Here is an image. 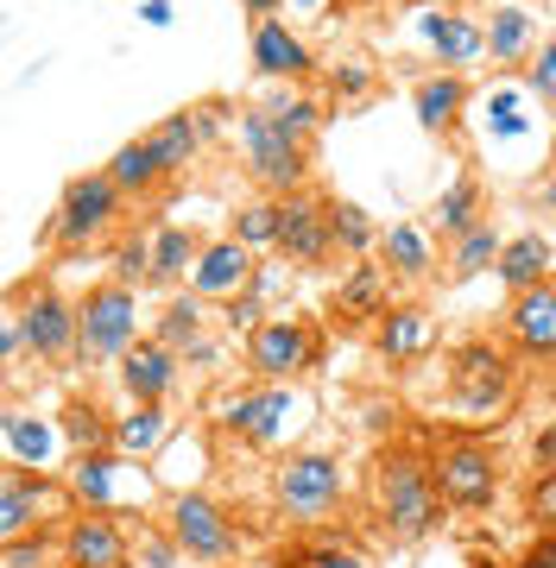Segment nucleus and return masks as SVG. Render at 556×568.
I'll return each instance as SVG.
<instances>
[{
	"label": "nucleus",
	"mask_w": 556,
	"mask_h": 568,
	"mask_svg": "<svg viewBox=\"0 0 556 568\" xmlns=\"http://www.w3.org/2000/svg\"><path fill=\"white\" fill-rule=\"evenodd\" d=\"M367 506H373V525L386 530L392 544L436 537L449 506H443V487H436L431 448H398V443L380 448L367 467Z\"/></svg>",
	"instance_id": "obj_1"
},
{
	"label": "nucleus",
	"mask_w": 556,
	"mask_h": 568,
	"mask_svg": "<svg viewBox=\"0 0 556 568\" xmlns=\"http://www.w3.org/2000/svg\"><path fill=\"white\" fill-rule=\"evenodd\" d=\"M431 467H436V487H443V506L455 518H487L499 506V487H506V474H499V455L474 429H436L431 443Z\"/></svg>",
	"instance_id": "obj_2"
},
{
	"label": "nucleus",
	"mask_w": 556,
	"mask_h": 568,
	"mask_svg": "<svg viewBox=\"0 0 556 568\" xmlns=\"http://www.w3.org/2000/svg\"><path fill=\"white\" fill-rule=\"evenodd\" d=\"M518 392V354L506 342H455L449 347V405L468 417V424H487V417H506Z\"/></svg>",
	"instance_id": "obj_3"
},
{
	"label": "nucleus",
	"mask_w": 556,
	"mask_h": 568,
	"mask_svg": "<svg viewBox=\"0 0 556 568\" xmlns=\"http://www.w3.org/2000/svg\"><path fill=\"white\" fill-rule=\"evenodd\" d=\"M310 424V392L291 386V379H266V386H241L222 405V436H234L253 455H272L285 448L297 429Z\"/></svg>",
	"instance_id": "obj_4"
},
{
	"label": "nucleus",
	"mask_w": 556,
	"mask_h": 568,
	"mask_svg": "<svg viewBox=\"0 0 556 568\" xmlns=\"http://www.w3.org/2000/svg\"><path fill=\"white\" fill-rule=\"evenodd\" d=\"M140 342V291L121 278L89 284L83 304H77V361L95 366H121L127 347Z\"/></svg>",
	"instance_id": "obj_5"
},
{
	"label": "nucleus",
	"mask_w": 556,
	"mask_h": 568,
	"mask_svg": "<svg viewBox=\"0 0 556 568\" xmlns=\"http://www.w3.org/2000/svg\"><path fill=\"white\" fill-rule=\"evenodd\" d=\"M272 499H279V511H285L291 525H323V518H335L342 499H348L342 455H330V448H297V455H285L279 474H272Z\"/></svg>",
	"instance_id": "obj_6"
},
{
	"label": "nucleus",
	"mask_w": 556,
	"mask_h": 568,
	"mask_svg": "<svg viewBox=\"0 0 556 568\" xmlns=\"http://www.w3.org/2000/svg\"><path fill=\"white\" fill-rule=\"evenodd\" d=\"M121 209L127 196L114 190V178L108 171H83V178H70L63 183V196L58 209H51V246L58 253H89V246H102L114 227H121Z\"/></svg>",
	"instance_id": "obj_7"
},
{
	"label": "nucleus",
	"mask_w": 556,
	"mask_h": 568,
	"mask_svg": "<svg viewBox=\"0 0 556 568\" xmlns=\"http://www.w3.org/2000/svg\"><path fill=\"white\" fill-rule=\"evenodd\" d=\"M77 511L70 487L51 480L44 467H0V544H20V537H39V530H63V518Z\"/></svg>",
	"instance_id": "obj_8"
},
{
	"label": "nucleus",
	"mask_w": 556,
	"mask_h": 568,
	"mask_svg": "<svg viewBox=\"0 0 556 568\" xmlns=\"http://www.w3.org/2000/svg\"><path fill=\"white\" fill-rule=\"evenodd\" d=\"M323 354H330V335H323V323L316 316H266V323L247 335V366L260 373V379H304V373H316L323 366Z\"/></svg>",
	"instance_id": "obj_9"
},
{
	"label": "nucleus",
	"mask_w": 556,
	"mask_h": 568,
	"mask_svg": "<svg viewBox=\"0 0 556 568\" xmlns=\"http://www.w3.org/2000/svg\"><path fill=\"white\" fill-rule=\"evenodd\" d=\"M234 133H241V159H247L260 196H297V190H310V145L285 140L260 108H247Z\"/></svg>",
	"instance_id": "obj_10"
},
{
	"label": "nucleus",
	"mask_w": 556,
	"mask_h": 568,
	"mask_svg": "<svg viewBox=\"0 0 556 568\" xmlns=\"http://www.w3.org/2000/svg\"><path fill=\"white\" fill-rule=\"evenodd\" d=\"M165 530H171V544L184 549V562H203V568L234 562V549H241V530L222 511V499L215 493H196V487L178 493L165 506Z\"/></svg>",
	"instance_id": "obj_11"
},
{
	"label": "nucleus",
	"mask_w": 556,
	"mask_h": 568,
	"mask_svg": "<svg viewBox=\"0 0 556 568\" xmlns=\"http://www.w3.org/2000/svg\"><path fill=\"white\" fill-rule=\"evenodd\" d=\"M13 316L26 328V347L39 366H70L77 361V304L63 297L58 284H20L13 291Z\"/></svg>",
	"instance_id": "obj_12"
},
{
	"label": "nucleus",
	"mask_w": 556,
	"mask_h": 568,
	"mask_svg": "<svg viewBox=\"0 0 556 568\" xmlns=\"http://www.w3.org/2000/svg\"><path fill=\"white\" fill-rule=\"evenodd\" d=\"M190 291H196L203 304H228V297H241V291H272V278L260 272V253H253L247 241L215 234V241H203V253H196Z\"/></svg>",
	"instance_id": "obj_13"
},
{
	"label": "nucleus",
	"mask_w": 556,
	"mask_h": 568,
	"mask_svg": "<svg viewBox=\"0 0 556 568\" xmlns=\"http://www.w3.org/2000/svg\"><path fill=\"white\" fill-rule=\"evenodd\" d=\"M279 260L297 265V272H323V265L335 260L330 196H316V190L285 196V215H279Z\"/></svg>",
	"instance_id": "obj_14"
},
{
	"label": "nucleus",
	"mask_w": 556,
	"mask_h": 568,
	"mask_svg": "<svg viewBox=\"0 0 556 568\" xmlns=\"http://www.w3.org/2000/svg\"><path fill=\"white\" fill-rule=\"evenodd\" d=\"M506 335L499 342L513 347L525 366H550L556 373V278L537 284V291H518L513 304H506Z\"/></svg>",
	"instance_id": "obj_15"
},
{
	"label": "nucleus",
	"mask_w": 556,
	"mask_h": 568,
	"mask_svg": "<svg viewBox=\"0 0 556 568\" xmlns=\"http://www.w3.org/2000/svg\"><path fill=\"white\" fill-rule=\"evenodd\" d=\"M443 328H436L431 304H392L380 323H373V354L392 366V373H412L417 361H431Z\"/></svg>",
	"instance_id": "obj_16"
},
{
	"label": "nucleus",
	"mask_w": 556,
	"mask_h": 568,
	"mask_svg": "<svg viewBox=\"0 0 556 568\" xmlns=\"http://www.w3.org/2000/svg\"><path fill=\"white\" fill-rule=\"evenodd\" d=\"M58 537H63V562L70 568H127L133 562V537L121 530L114 511H70Z\"/></svg>",
	"instance_id": "obj_17"
},
{
	"label": "nucleus",
	"mask_w": 556,
	"mask_h": 568,
	"mask_svg": "<svg viewBox=\"0 0 556 568\" xmlns=\"http://www.w3.org/2000/svg\"><path fill=\"white\" fill-rule=\"evenodd\" d=\"M63 487L77 499V511H121L127 499H145V493H127V455L121 448H83L70 474H63Z\"/></svg>",
	"instance_id": "obj_18"
},
{
	"label": "nucleus",
	"mask_w": 556,
	"mask_h": 568,
	"mask_svg": "<svg viewBox=\"0 0 556 568\" xmlns=\"http://www.w3.org/2000/svg\"><path fill=\"white\" fill-rule=\"evenodd\" d=\"M417 32H424V51L436 58V70H462L468 77V63L487 58V26L474 13H462V7H431L417 20Z\"/></svg>",
	"instance_id": "obj_19"
},
{
	"label": "nucleus",
	"mask_w": 556,
	"mask_h": 568,
	"mask_svg": "<svg viewBox=\"0 0 556 568\" xmlns=\"http://www.w3.org/2000/svg\"><path fill=\"white\" fill-rule=\"evenodd\" d=\"M392 310V272L380 260H348V278L330 291V316L342 328H373Z\"/></svg>",
	"instance_id": "obj_20"
},
{
	"label": "nucleus",
	"mask_w": 556,
	"mask_h": 568,
	"mask_svg": "<svg viewBox=\"0 0 556 568\" xmlns=\"http://www.w3.org/2000/svg\"><path fill=\"white\" fill-rule=\"evenodd\" d=\"M247 58H253V77H266V82H297V89H304V82L316 77V51H310L285 20L253 26L247 32Z\"/></svg>",
	"instance_id": "obj_21"
},
{
	"label": "nucleus",
	"mask_w": 556,
	"mask_h": 568,
	"mask_svg": "<svg viewBox=\"0 0 556 568\" xmlns=\"http://www.w3.org/2000/svg\"><path fill=\"white\" fill-rule=\"evenodd\" d=\"M178 366H184L178 347H165L159 335H140V342L127 347V361L114 366V373H121V392L133 398V405H165L171 386H178Z\"/></svg>",
	"instance_id": "obj_22"
},
{
	"label": "nucleus",
	"mask_w": 556,
	"mask_h": 568,
	"mask_svg": "<svg viewBox=\"0 0 556 568\" xmlns=\"http://www.w3.org/2000/svg\"><path fill=\"white\" fill-rule=\"evenodd\" d=\"M468 102H474V82L462 77V70H431V77L412 82L417 126H424L431 140H449L455 126H462V114H468Z\"/></svg>",
	"instance_id": "obj_23"
},
{
	"label": "nucleus",
	"mask_w": 556,
	"mask_h": 568,
	"mask_svg": "<svg viewBox=\"0 0 556 568\" xmlns=\"http://www.w3.org/2000/svg\"><path fill=\"white\" fill-rule=\"evenodd\" d=\"M537 44H544V32H537L532 7L506 0V7H494V13H487V58H494L506 77H525V63L537 58Z\"/></svg>",
	"instance_id": "obj_24"
},
{
	"label": "nucleus",
	"mask_w": 556,
	"mask_h": 568,
	"mask_svg": "<svg viewBox=\"0 0 556 568\" xmlns=\"http://www.w3.org/2000/svg\"><path fill=\"white\" fill-rule=\"evenodd\" d=\"M550 272H556L550 234H537V227H525V234H506V246H499V265H494V278H499V291H506V297L550 284Z\"/></svg>",
	"instance_id": "obj_25"
},
{
	"label": "nucleus",
	"mask_w": 556,
	"mask_h": 568,
	"mask_svg": "<svg viewBox=\"0 0 556 568\" xmlns=\"http://www.w3.org/2000/svg\"><path fill=\"white\" fill-rule=\"evenodd\" d=\"M165 347H178L184 361H215V342H209V316H203V297L196 291H171L165 310H159V328H152Z\"/></svg>",
	"instance_id": "obj_26"
},
{
	"label": "nucleus",
	"mask_w": 556,
	"mask_h": 568,
	"mask_svg": "<svg viewBox=\"0 0 556 568\" xmlns=\"http://www.w3.org/2000/svg\"><path fill=\"white\" fill-rule=\"evenodd\" d=\"M0 448H7V462H20V467H51V455L63 448V429H58V417L7 410L0 417Z\"/></svg>",
	"instance_id": "obj_27"
},
{
	"label": "nucleus",
	"mask_w": 556,
	"mask_h": 568,
	"mask_svg": "<svg viewBox=\"0 0 556 568\" xmlns=\"http://www.w3.org/2000/svg\"><path fill=\"white\" fill-rule=\"evenodd\" d=\"M196 253H203V241H196L190 227H178V222L152 227V272H145V284H152V291H178V284L196 272Z\"/></svg>",
	"instance_id": "obj_28"
},
{
	"label": "nucleus",
	"mask_w": 556,
	"mask_h": 568,
	"mask_svg": "<svg viewBox=\"0 0 556 568\" xmlns=\"http://www.w3.org/2000/svg\"><path fill=\"white\" fill-rule=\"evenodd\" d=\"M102 171L114 178V190H121L127 203H145V196H152V190L171 178L165 164H159V152H152V140H145V133H140V140H127L121 152L102 164Z\"/></svg>",
	"instance_id": "obj_29"
},
{
	"label": "nucleus",
	"mask_w": 556,
	"mask_h": 568,
	"mask_svg": "<svg viewBox=\"0 0 556 568\" xmlns=\"http://www.w3.org/2000/svg\"><path fill=\"white\" fill-rule=\"evenodd\" d=\"M380 265L392 278H431L436 272V253H431V234L417 222H392L380 227Z\"/></svg>",
	"instance_id": "obj_30"
},
{
	"label": "nucleus",
	"mask_w": 556,
	"mask_h": 568,
	"mask_svg": "<svg viewBox=\"0 0 556 568\" xmlns=\"http://www.w3.org/2000/svg\"><path fill=\"white\" fill-rule=\"evenodd\" d=\"M481 209H487V183L474 178V171H455V183L431 209V227L443 234V241H455V234H468V227L481 222Z\"/></svg>",
	"instance_id": "obj_31"
},
{
	"label": "nucleus",
	"mask_w": 556,
	"mask_h": 568,
	"mask_svg": "<svg viewBox=\"0 0 556 568\" xmlns=\"http://www.w3.org/2000/svg\"><path fill=\"white\" fill-rule=\"evenodd\" d=\"M260 114L297 145H316V133H323V102L310 89H272L266 102H260Z\"/></svg>",
	"instance_id": "obj_32"
},
{
	"label": "nucleus",
	"mask_w": 556,
	"mask_h": 568,
	"mask_svg": "<svg viewBox=\"0 0 556 568\" xmlns=\"http://www.w3.org/2000/svg\"><path fill=\"white\" fill-rule=\"evenodd\" d=\"M165 405H133L127 417H114V448H121L127 462H145V455H159V443H165Z\"/></svg>",
	"instance_id": "obj_33"
},
{
	"label": "nucleus",
	"mask_w": 556,
	"mask_h": 568,
	"mask_svg": "<svg viewBox=\"0 0 556 568\" xmlns=\"http://www.w3.org/2000/svg\"><path fill=\"white\" fill-rule=\"evenodd\" d=\"M58 429L77 455H83V448H114V417H108L95 398H70V405L58 410Z\"/></svg>",
	"instance_id": "obj_34"
},
{
	"label": "nucleus",
	"mask_w": 556,
	"mask_h": 568,
	"mask_svg": "<svg viewBox=\"0 0 556 568\" xmlns=\"http://www.w3.org/2000/svg\"><path fill=\"white\" fill-rule=\"evenodd\" d=\"M499 246H506V241H499L494 227L474 222L468 234H455V241H449V278L468 284V278H481V272H494V265H499Z\"/></svg>",
	"instance_id": "obj_35"
},
{
	"label": "nucleus",
	"mask_w": 556,
	"mask_h": 568,
	"mask_svg": "<svg viewBox=\"0 0 556 568\" xmlns=\"http://www.w3.org/2000/svg\"><path fill=\"white\" fill-rule=\"evenodd\" d=\"M330 234H335V253H348V260H373L380 253V227L361 203H342L330 196Z\"/></svg>",
	"instance_id": "obj_36"
},
{
	"label": "nucleus",
	"mask_w": 556,
	"mask_h": 568,
	"mask_svg": "<svg viewBox=\"0 0 556 568\" xmlns=\"http://www.w3.org/2000/svg\"><path fill=\"white\" fill-rule=\"evenodd\" d=\"M272 568H373L361 549L348 544H323V537H304V544H279L272 549Z\"/></svg>",
	"instance_id": "obj_37"
},
{
	"label": "nucleus",
	"mask_w": 556,
	"mask_h": 568,
	"mask_svg": "<svg viewBox=\"0 0 556 568\" xmlns=\"http://www.w3.org/2000/svg\"><path fill=\"white\" fill-rule=\"evenodd\" d=\"M279 215H285V196H253V203L234 209L228 234H234V241H247L253 253H266V246H279Z\"/></svg>",
	"instance_id": "obj_38"
},
{
	"label": "nucleus",
	"mask_w": 556,
	"mask_h": 568,
	"mask_svg": "<svg viewBox=\"0 0 556 568\" xmlns=\"http://www.w3.org/2000/svg\"><path fill=\"white\" fill-rule=\"evenodd\" d=\"M145 272H152V234L133 227V234H121V246H114V278H121V284H145Z\"/></svg>",
	"instance_id": "obj_39"
},
{
	"label": "nucleus",
	"mask_w": 556,
	"mask_h": 568,
	"mask_svg": "<svg viewBox=\"0 0 556 568\" xmlns=\"http://www.w3.org/2000/svg\"><path fill=\"white\" fill-rule=\"evenodd\" d=\"M525 89H532L537 102H550V108H556V32L537 44V58L525 63Z\"/></svg>",
	"instance_id": "obj_40"
},
{
	"label": "nucleus",
	"mask_w": 556,
	"mask_h": 568,
	"mask_svg": "<svg viewBox=\"0 0 556 568\" xmlns=\"http://www.w3.org/2000/svg\"><path fill=\"white\" fill-rule=\"evenodd\" d=\"M525 518L537 530H556V474H537L532 487H525Z\"/></svg>",
	"instance_id": "obj_41"
},
{
	"label": "nucleus",
	"mask_w": 556,
	"mask_h": 568,
	"mask_svg": "<svg viewBox=\"0 0 556 568\" xmlns=\"http://www.w3.org/2000/svg\"><path fill=\"white\" fill-rule=\"evenodd\" d=\"M330 95H335V102H367V95H373L367 63H342V70L330 77Z\"/></svg>",
	"instance_id": "obj_42"
},
{
	"label": "nucleus",
	"mask_w": 556,
	"mask_h": 568,
	"mask_svg": "<svg viewBox=\"0 0 556 568\" xmlns=\"http://www.w3.org/2000/svg\"><path fill=\"white\" fill-rule=\"evenodd\" d=\"M260 297H266V291H241V297H228V328H234V335H253V328L266 323V310H260Z\"/></svg>",
	"instance_id": "obj_43"
},
{
	"label": "nucleus",
	"mask_w": 556,
	"mask_h": 568,
	"mask_svg": "<svg viewBox=\"0 0 556 568\" xmlns=\"http://www.w3.org/2000/svg\"><path fill=\"white\" fill-rule=\"evenodd\" d=\"M513 568H556V530H537L532 544L518 549V562Z\"/></svg>",
	"instance_id": "obj_44"
},
{
	"label": "nucleus",
	"mask_w": 556,
	"mask_h": 568,
	"mask_svg": "<svg viewBox=\"0 0 556 568\" xmlns=\"http://www.w3.org/2000/svg\"><path fill=\"white\" fill-rule=\"evenodd\" d=\"M532 467L537 474H556V417H544L532 436Z\"/></svg>",
	"instance_id": "obj_45"
},
{
	"label": "nucleus",
	"mask_w": 556,
	"mask_h": 568,
	"mask_svg": "<svg viewBox=\"0 0 556 568\" xmlns=\"http://www.w3.org/2000/svg\"><path fill=\"white\" fill-rule=\"evenodd\" d=\"M291 0H241V13H247V26H266V20H279Z\"/></svg>",
	"instance_id": "obj_46"
},
{
	"label": "nucleus",
	"mask_w": 556,
	"mask_h": 568,
	"mask_svg": "<svg viewBox=\"0 0 556 568\" xmlns=\"http://www.w3.org/2000/svg\"><path fill=\"white\" fill-rule=\"evenodd\" d=\"M140 20L145 26H171L178 13H171V0H140Z\"/></svg>",
	"instance_id": "obj_47"
},
{
	"label": "nucleus",
	"mask_w": 556,
	"mask_h": 568,
	"mask_svg": "<svg viewBox=\"0 0 556 568\" xmlns=\"http://www.w3.org/2000/svg\"><path fill=\"white\" fill-rule=\"evenodd\" d=\"M537 203H544V209L556 215V178H550V190H537Z\"/></svg>",
	"instance_id": "obj_48"
},
{
	"label": "nucleus",
	"mask_w": 556,
	"mask_h": 568,
	"mask_svg": "<svg viewBox=\"0 0 556 568\" xmlns=\"http://www.w3.org/2000/svg\"><path fill=\"white\" fill-rule=\"evenodd\" d=\"M392 7H417V13H431L436 0H392Z\"/></svg>",
	"instance_id": "obj_49"
},
{
	"label": "nucleus",
	"mask_w": 556,
	"mask_h": 568,
	"mask_svg": "<svg viewBox=\"0 0 556 568\" xmlns=\"http://www.w3.org/2000/svg\"><path fill=\"white\" fill-rule=\"evenodd\" d=\"M297 7H304V13H310V7H323V0H297Z\"/></svg>",
	"instance_id": "obj_50"
},
{
	"label": "nucleus",
	"mask_w": 556,
	"mask_h": 568,
	"mask_svg": "<svg viewBox=\"0 0 556 568\" xmlns=\"http://www.w3.org/2000/svg\"><path fill=\"white\" fill-rule=\"evenodd\" d=\"M63 568H70V562H63Z\"/></svg>",
	"instance_id": "obj_51"
}]
</instances>
